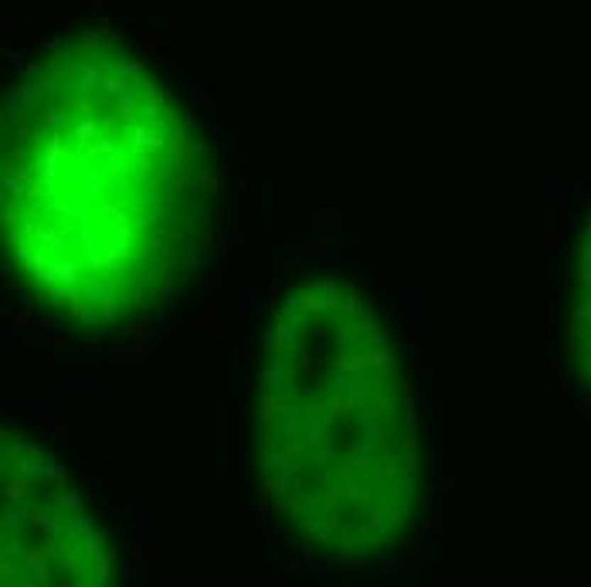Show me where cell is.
<instances>
[{"mask_svg":"<svg viewBox=\"0 0 591 587\" xmlns=\"http://www.w3.org/2000/svg\"><path fill=\"white\" fill-rule=\"evenodd\" d=\"M7 587H106L116 581V550L65 465L31 438L4 428L0 441Z\"/></svg>","mask_w":591,"mask_h":587,"instance_id":"cell-3","label":"cell"},{"mask_svg":"<svg viewBox=\"0 0 591 587\" xmlns=\"http://www.w3.org/2000/svg\"><path fill=\"white\" fill-rule=\"evenodd\" d=\"M564 367L571 384L591 397V211L581 224L568 282V312H564Z\"/></svg>","mask_w":591,"mask_h":587,"instance_id":"cell-4","label":"cell"},{"mask_svg":"<svg viewBox=\"0 0 591 587\" xmlns=\"http://www.w3.org/2000/svg\"><path fill=\"white\" fill-rule=\"evenodd\" d=\"M259 472L293 550L371 564L421 526L428 482L418 407L367 295L306 278L279 295L259 371Z\"/></svg>","mask_w":591,"mask_h":587,"instance_id":"cell-2","label":"cell"},{"mask_svg":"<svg viewBox=\"0 0 591 587\" xmlns=\"http://www.w3.org/2000/svg\"><path fill=\"white\" fill-rule=\"evenodd\" d=\"M197 153L167 82L106 28L65 34L4 106L0 217L21 289L116 333L167 299L197 228Z\"/></svg>","mask_w":591,"mask_h":587,"instance_id":"cell-1","label":"cell"}]
</instances>
